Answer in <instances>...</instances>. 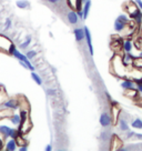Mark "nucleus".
<instances>
[{
	"label": "nucleus",
	"mask_w": 142,
	"mask_h": 151,
	"mask_svg": "<svg viewBox=\"0 0 142 151\" xmlns=\"http://www.w3.org/2000/svg\"><path fill=\"white\" fill-rule=\"evenodd\" d=\"M137 86H138V91L142 92V82H137Z\"/></svg>",
	"instance_id": "nucleus-28"
},
{
	"label": "nucleus",
	"mask_w": 142,
	"mask_h": 151,
	"mask_svg": "<svg viewBox=\"0 0 142 151\" xmlns=\"http://www.w3.org/2000/svg\"><path fill=\"white\" fill-rule=\"evenodd\" d=\"M73 33H75V37H76V40L78 42L85 39V29L76 28L73 30Z\"/></svg>",
	"instance_id": "nucleus-8"
},
{
	"label": "nucleus",
	"mask_w": 142,
	"mask_h": 151,
	"mask_svg": "<svg viewBox=\"0 0 142 151\" xmlns=\"http://www.w3.org/2000/svg\"><path fill=\"white\" fill-rule=\"evenodd\" d=\"M101 139H102V140H107V139H108V134H107L105 132H103V133L101 134Z\"/></svg>",
	"instance_id": "nucleus-29"
},
{
	"label": "nucleus",
	"mask_w": 142,
	"mask_h": 151,
	"mask_svg": "<svg viewBox=\"0 0 142 151\" xmlns=\"http://www.w3.org/2000/svg\"><path fill=\"white\" fill-rule=\"evenodd\" d=\"M17 136H18V130L11 128V129H10V131H9V134H8V137L12 138V139H16Z\"/></svg>",
	"instance_id": "nucleus-22"
},
{
	"label": "nucleus",
	"mask_w": 142,
	"mask_h": 151,
	"mask_svg": "<svg viewBox=\"0 0 142 151\" xmlns=\"http://www.w3.org/2000/svg\"><path fill=\"white\" fill-rule=\"evenodd\" d=\"M123 49H124L126 52H130L132 50V43H131L130 40H127L126 42L123 43Z\"/></svg>",
	"instance_id": "nucleus-21"
},
{
	"label": "nucleus",
	"mask_w": 142,
	"mask_h": 151,
	"mask_svg": "<svg viewBox=\"0 0 142 151\" xmlns=\"http://www.w3.org/2000/svg\"><path fill=\"white\" fill-rule=\"evenodd\" d=\"M5 104L6 108H9V109L14 110V109H17L18 107H19V100L9 99V100H7V101H5V104Z\"/></svg>",
	"instance_id": "nucleus-5"
},
{
	"label": "nucleus",
	"mask_w": 142,
	"mask_h": 151,
	"mask_svg": "<svg viewBox=\"0 0 142 151\" xmlns=\"http://www.w3.org/2000/svg\"><path fill=\"white\" fill-rule=\"evenodd\" d=\"M46 151H51L52 150V147L50 146V145H48L47 147H46V149H44Z\"/></svg>",
	"instance_id": "nucleus-34"
},
{
	"label": "nucleus",
	"mask_w": 142,
	"mask_h": 151,
	"mask_svg": "<svg viewBox=\"0 0 142 151\" xmlns=\"http://www.w3.org/2000/svg\"><path fill=\"white\" fill-rule=\"evenodd\" d=\"M85 41H87V45H88V48H89V51H90V55L91 56H93V46H92V39H91V33H90V30L88 27H85Z\"/></svg>",
	"instance_id": "nucleus-3"
},
{
	"label": "nucleus",
	"mask_w": 142,
	"mask_h": 151,
	"mask_svg": "<svg viewBox=\"0 0 142 151\" xmlns=\"http://www.w3.org/2000/svg\"><path fill=\"white\" fill-rule=\"evenodd\" d=\"M11 45H12V42H11V40H10L9 38H7L4 35H0V50L9 52Z\"/></svg>",
	"instance_id": "nucleus-1"
},
{
	"label": "nucleus",
	"mask_w": 142,
	"mask_h": 151,
	"mask_svg": "<svg viewBox=\"0 0 142 151\" xmlns=\"http://www.w3.org/2000/svg\"><path fill=\"white\" fill-rule=\"evenodd\" d=\"M36 56H37V51H36V50H30V51L27 52V58H28L29 60H30V59H33Z\"/></svg>",
	"instance_id": "nucleus-25"
},
{
	"label": "nucleus",
	"mask_w": 142,
	"mask_h": 151,
	"mask_svg": "<svg viewBox=\"0 0 142 151\" xmlns=\"http://www.w3.org/2000/svg\"><path fill=\"white\" fill-rule=\"evenodd\" d=\"M141 80H142V79H141Z\"/></svg>",
	"instance_id": "nucleus-38"
},
{
	"label": "nucleus",
	"mask_w": 142,
	"mask_h": 151,
	"mask_svg": "<svg viewBox=\"0 0 142 151\" xmlns=\"http://www.w3.org/2000/svg\"><path fill=\"white\" fill-rule=\"evenodd\" d=\"M120 129L122 131H128L129 130V124L124 119H120Z\"/></svg>",
	"instance_id": "nucleus-20"
},
{
	"label": "nucleus",
	"mask_w": 142,
	"mask_h": 151,
	"mask_svg": "<svg viewBox=\"0 0 142 151\" xmlns=\"http://www.w3.org/2000/svg\"><path fill=\"white\" fill-rule=\"evenodd\" d=\"M81 1H82V0H67L68 6H69L72 10H76V11L81 9Z\"/></svg>",
	"instance_id": "nucleus-7"
},
{
	"label": "nucleus",
	"mask_w": 142,
	"mask_h": 151,
	"mask_svg": "<svg viewBox=\"0 0 142 151\" xmlns=\"http://www.w3.org/2000/svg\"><path fill=\"white\" fill-rule=\"evenodd\" d=\"M131 126L134 129H142V120L141 119H136L134 121H132Z\"/></svg>",
	"instance_id": "nucleus-19"
},
{
	"label": "nucleus",
	"mask_w": 142,
	"mask_h": 151,
	"mask_svg": "<svg viewBox=\"0 0 142 151\" xmlns=\"http://www.w3.org/2000/svg\"><path fill=\"white\" fill-rule=\"evenodd\" d=\"M17 7L20 8V9H27L30 7V2L27 1V0H18L17 1Z\"/></svg>",
	"instance_id": "nucleus-13"
},
{
	"label": "nucleus",
	"mask_w": 142,
	"mask_h": 151,
	"mask_svg": "<svg viewBox=\"0 0 142 151\" xmlns=\"http://www.w3.org/2000/svg\"><path fill=\"white\" fill-rule=\"evenodd\" d=\"M47 93L49 94V96H56V94H57V91H56V90H53V89H48Z\"/></svg>",
	"instance_id": "nucleus-27"
},
{
	"label": "nucleus",
	"mask_w": 142,
	"mask_h": 151,
	"mask_svg": "<svg viewBox=\"0 0 142 151\" xmlns=\"http://www.w3.org/2000/svg\"><path fill=\"white\" fill-rule=\"evenodd\" d=\"M117 20H119V21H121V22H123V24H127L129 21L128 17L126 16V14H120L118 18H117Z\"/></svg>",
	"instance_id": "nucleus-23"
},
{
	"label": "nucleus",
	"mask_w": 142,
	"mask_h": 151,
	"mask_svg": "<svg viewBox=\"0 0 142 151\" xmlns=\"http://www.w3.org/2000/svg\"><path fill=\"white\" fill-rule=\"evenodd\" d=\"M130 17L134 19L137 22H141V21H142V12H141V10L138 9V8H137V9L134 10L133 12H131V14H130Z\"/></svg>",
	"instance_id": "nucleus-9"
},
{
	"label": "nucleus",
	"mask_w": 142,
	"mask_h": 151,
	"mask_svg": "<svg viewBox=\"0 0 142 151\" xmlns=\"http://www.w3.org/2000/svg\"><path fill=\"white\" fill-rule=\"evenodd\" d=\"M12 116L11 110H0V119L4 118H10Z\"/></svg>",
	"instance_id": "nucleus-17"
},
{
	"label": "nucleus",
	"mask_w": 142,
	"mask_h": 151,
	"mask_svg": "<svg viewBox=\"0 0 142 151\" xmlns=\"http://www.w3.org/2000/svg\"><path fill=\"white\" fill-rule=\"evenodd\" d=\"M140 57H141V58H142V52H141V53H140Z\"/></svg>",
	"instance_id": "nucleus-36"
},
{
	"label": "nucleus",
	"mask_w": 142,
	"mask_h": 151,
	"mask_svg": "<svg viewBox=\"0 0 142 151\" xmlns=\"http://www.w3.org/2000/svg\"><path fill=\"white\" fill-rule=\"evenodd\" d=\"M48 1H49L50 4H57L59 0H48Z\"/></svg>",
	"instance_id": "nucleus-35"
},
{
	"label": "nucleus",
	"mask_w": 142,
	"mask_h": 151,
	"mask_svg": "<svg viewBox=\"0 0 142 151\" xmlns=\"http://www.w3.org/2000/svg\"><path fill=\"white\" fill-rule=\"evenodd\" d=\"M11 27V20H10L9 18L6 20V24H5V29L6 30H8V29Z\"/></svg>",
	"instance_id": "nucleus-26"
},
{
	"label": "nucleus",
	"mask_w": 142,
	"mask_h": 151,
	"mask_svg": "<svg viewBox=\"0 0 142 151\" xmlns=\"http://www.w3.org/2000/svg\"><path fill=\"white\" fill-rule=\"evenodd\" d=\"M67 18H68V21H69L71 24H76L77 22H78V14H77L76 10H70V11L68 12Z\"/></svg>",
	"instance_id": "nucleus-6"
},
{
	"label": "nucleus",
	"mask_w": 142,
	"mask_h": 151,
	"mask_svg": "<svg viewBox=\"0 0 142 151\" xmlns=\"http://www.w3.org/2000/svg\"><path fill=\"white\" fill-rule=\"evenodd\" d=\"M11 122L14 123V126H19V123L21 122V118H20V114H12L10 117Z\"/></svg>",
	"instance_id": "nucleus-16"
},
{
	"label": "nucleus",
	"mask_w": 142,
	"mask_h": 151,
	"mask_svg": "<svg viewBox=\"0 0 142 151\" xmlns=\"http://www.w3.org/2000/svg\"><path fill=\"white\" fill-rule=\"evenodd\" d=\"M136 4L140 7V9H142V0H136Z\"/></svg>",
	"instance_id": "nucleus-31"
},
{
	"label": "nucleus",
	"mask_w": 142,
	"mask_h": 151,
	"mask_svg": "<svg viewBox=\"0 0 142 151\" xmlns=\"http://www.w3.org/2000/svg\"><path fill=\"white\" fill-rule=\"evenodd\" d=\"M90 7H91V0H85V8H83V10H82V12H83V20H85L87 17H88V14H89V10H90Z\"/></svg>",
	"instance_id": "nucleus-12"
},
{
	"label": "nucleus",
	"mask_w": 142,
	"mask_h": 151,
	"mask_svg": "<svg viewBox=\"0 0 142 151\" xmlns=\"http://www.w3.org/2000/svg\"><path fill=\"white\" fill-rule=\"evenodd\" d=\"M126 24H123V22H121V21H119V20H115L114 21V30L115 31H122L123 29H124V27H126Z\"/></svg>",
	"instance_id": "nucleus-15"
},
{
	"label": "nucleus",
	"mask_w": 142,
	"mask_h": 151,
	"mask_svg": "<svg viewBox=\"0 0 142 151\" xmlns=\"http://www.w3.org/2000/svg\"><path fill=\"white\" fill-rule=\"evenodd\" d=\"M82 1H83V0H82Z\"/></svg>",
	"instance_id": "nucleus-37"
},
{
	"label": "nucleus",
	"mask_w": 142,
	"mask_h": 151,
	"mask_svg": "<svg viewBox=\"0 0 142 151\" xmlns=\"http://www.w3.org/2000/svg\"><path fill=\"white\" fill-rule=\"evenodd\" d=\"M32 127V123L30 122V120L28 118L26 119V120H22L21 122L19 123V129H18V132L21 133V134H24L26 132H28L30 129Z\"/></svg>",
	"instance_id": "nucleus-2"
},
{
	"label": "nucleus",
	"mask_w": 142,
	"mask_h": 151,
	"mask_svg": "<svg viewBox=\"0 0 142 151\" xmlns=\"http://www.w3.org/2000/svg\"><path fill=\"white\" fill-rule=\"evenodd\" d=\"M31 78H32V80L34 81L38 86L42 85V79H41V78H40V76H39L38 73H36L34 71L31 72Z\"/></svg>",
	"instance_id": "nucleus-14"
},
{
	"label": "nucleus",
	"mask_w": 142,
	"mask_h": 151,
	"mask_svg": "<svg viewBox=\"0 0 142 151\" xmlns=\"http://www.w3.org/2000/svg\"><path fill=\"white\" fill-rule=\"evenodd\" d=\"M134 81L132 80H129V79H127V80H123L122 82H121V87H122L123 89L126 90H129V89H134Z\"/></svg>",
	"instance_id": "nucleus-10"
},
{
	"label": "nucleus",
	"mask_w": 142,
	"mask_h": 151,
	"mask_svg": "<svg viewBox=\"0 0 142 151\" xmlns=\"http://www.w3.org/2000/svg\"><path fill=\"white\" fill-rule=\"evenodd\" d=\"M4 146H5V145H4L2 139H0V150H2V149H4Z\"/></svg>",
	"instance_id": "nucleus-33"
},
{
	"label": "nucleus",
	"mask_w": 142,
	"mask_h": 151,
	"mask_svg": "<svg viewBox=\"0 0 142 151\" xmlns=\"http://www.w3.org/2000/svg\"><path fill=\"white\" fill-rule=\"evenodd\" d=\"M30 42H31V37L29 36V37L27 38V40H26L24 43H21V45H20V48H22V49H26V48H27L29 45H30Z\"/></svg>",
	"instance_id": "nucleus-24"
},
{
	"label": "nucleus",
	"mask_w": 142,
	"mask_h": 151,
	"mask_svg": "<svg viewBox=\"0 0 142 151\" xmlns=\"http://www.w3.org/2000/svg\"><path fill=\"white\" fill-rule=\"evenodd\" d=\"M100 124L102 126V127L107 128L109 127L110 124H111V122H112V119H111V117H110V114L108 112H103L101 116H100Z\"/></svg>",
	"instance_id": "nucleus-4"
},
{
	"label": "nucleus",
	"mask_w": 142,
	"mask_h": 151,
	"mask_svg": "<svg viewBox=\"0 0 142 151\" xmlns=\"http://www.w3.org/2000/svg\"><path fill=\"white\" fill-rule=\"evenodd\" d=\"M10 129H11V128H9L8 126H0V133L4 134L5 137H8Z\"/></svg>",
	"instance_id": "nucleus-18"
},
{
	"label": "nucleus",
	"mask_w": 142,
	"mask_h": 151,
	"mask_svg": "<svg viewBox=\"0 0 142 151\" xmlns=\"http://www.w3.org/2000/svg\"><path fill=\"white\" fill-rule=\"evenodd\" d=\"M6 149L8 151H14L16 149H17V142H16V140L14 139H10L9 141L6 143Z\"/></svg>",
	"instance_id": "nucleus-11"
},
{
	"label": "nucleus",
	"mask_w": 142,
	"mask_h": 151,
	"mask_svg": "<svg viewBox=\"0 0 142 151\" xmlns=\"http://www.w3.org/2000/svg\"><path fill=\"white\" fill-rule=\"evenodd\" d=\"M134 134H136V133H134L133 131H129V130H128V134H127V138H131L132 136H134Z\"/></svg>",
	"instance_id": "nucleus-30"
},
{
	"label": "nucleus",
	"mask_w": 142,
	"mask_h": 151,
	"mask_svg": "<svg viewBox=\"0 0 142 151\" xmlns=\"http://www.w3.org/2000/svg\"><path fill=\"white\" fill-rule=\"evenodd\" d=\"M20 151H28V147L27 146H22L21 147V148H20L19 149Z\"/></svg>",
	"instance_id": "nucleus-32"
}]
</instances>
